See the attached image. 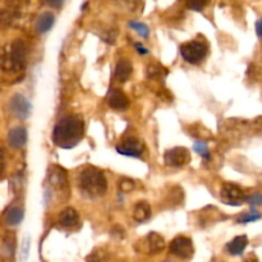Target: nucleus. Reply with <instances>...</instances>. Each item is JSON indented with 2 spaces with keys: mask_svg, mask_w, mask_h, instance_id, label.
<instances>
[{
  "mask_svg": "<svg viewBox=\"0 0 262 262\" xmlns=\"http://www.w3.org/2000/svg\"><path fill=\"white\" fill-rule=\"evenodd\" d=\"M84 136V122L81 115L72 114L61 118L53 129V142L58 147L71 150Z\"/></svg>",
  "mask_w": 262,
  "mask_h": 262,
  "instance_id": "f257e3e1",
  "label": "nucleus"
},
{
  "mask_svg": "<svg viewBox=\"0 0 262 262\" xmlns=\"http://www.w3.org/2000/svg\"><path fill=\"white\" fill-rule=\"evenodd\" d=\"M77 184L84 197L99 199L107 189V181L104 171L95 166H87L77 177Z\"/></svg>",
  "mask_w": 262,
  "mask_h": 262,
  "instance_id": "f03ea898",
  "label": "nucleus"
},
{
  "mask_svg": "<svg viewBox=\"0 0 262 262\" xmlns=\"http://www.w3.org/2000/svg\"><path fill=\"white\" fill-rule=\"evenodd\" d=\"M27 59V45L25 41L17 38L3 51L2 67L5 72H19L25 68Z\"/></svg>",
  "mask_w": 262,
  "mask_h": 262,
  "instance_id": "7ed1b4c3",
  "label": "nucleus"
},
{
  "mask_svg": "<svg viewBox=\"0 0 262 262\" xmlns=\"http://www.w3.org/2000/svg\"><path fill=\"white\" fill-rule=\"evenodd\" d=\"M209 53V46L200 40H192L181 46V55L189 64H200Z\"/></svg>",
  "mask_w": 262,
  "mask_h": 262,
  "instance_id": "20e7f679",
  "label": "nucleus"
},
{
  "mask_svg": "<svg viewBox=\"0 0 262 262\" xmlns=\"http://www.w3.org/2000/svg\"><path fill=\"white\" fill-rule=\"evenodd\" d=\"M220 197H222V201L229 206H241L245 202H247V196L243 192V189L233 183L223 184Z\"/></svg>",
  "mask_w": 262,
  "mask_h": 262,
  "instance_id": "39448f33",
  "label": "nucleus"
},
{
  "mask_svg": "<svg viewBox=\"0 0 262 262\" xmlns=\"http://www.w3.org/2000/svg\"><path fill=\"white\" fill-rule=\"evenodd\" d=\"M170 250L171 255L176 257L181 258V260H191L194 255V247L192 241L188 237H177L170 242Z\"/></svg>",
  "mask_w": 262,
  "mask_h": 262,
  "instance_id": "423d86ee",
  "label": "nucleus"
},
{
  "mask_svg": "<svg viewBox=\"0 0 262 262\" xmlns=\"http://www.w3.org/2000/svg\"><path fill=\"white\" fill-rule=\"evenodd\" d=\"M164 161L168 166L171 168H182L189 164L191 161V152L186 147H174L170 148L164 155Z\"/></svg>",
  "mask_w": 262,
  "mask_h": 262,
  "instance_id": "0eeeda50",
  "label": "nucleus"
},
{
  "mask_svg": "<svg viewBox=\"0 0 262 262\" xmlns=\"http://www.w3.org/2000/svg\"><path fill=\"white\" fill-rule=\"evenodd\" d=\"M143 150H145L143 143L132 136L122 140V142L117 146L118 152L123 156H128V158H141Z\"/></svg>",
  "mask_w": 262,
  "mask_h": 262,
  "instance_id": "6e6552de",
  "label": "nucleus"
},
{
  "mask_svg": "<svg viewBox=\"0 0 262 262\" xmlns=\"http://www.w3.org/2000/svg\"><path fill=\"white\" fill-rule=\"evenodd\" d=\"M28 0H9L3 9V22L13 23L25 14Z\"/></svg>",
  "mask_w": 262,
  "mask_h": 262,
  "instance_id": "1a4fd4ad",
  "label": "nucleus"
},
{
  "mask_svg": "<svg viewBox=\"0 0 262 262\" xmlns=\"http://www.w3.org/2000/svg\"><path fill=\"white\" fill-rule=\"evenodd\" d=\"M9 110L18 119H26L31 113V104L27 97L20 94H15L9 100Z\"/></svg>",
  "mask_w": 262,
  "mask_h": 262,
  "instance_id": "9d476101",
  "label": "nucleus"
},
{
  "mask_svg": "<svg viewBox=\"0 0 262 262\" xmlns=\"http://www.w3.org/2000/svg\"><path fill=\"white\" fill-rule=\"evenodd\" d=\"M59 225L64 229H77L79 227V215L73 207H67L59 215Z\"/></svg>",
  "mask_w": 262,
  "mask_h": 262,
  "instance_id": "9b49d317",
  "label": "nucleus"
},
{
  "mask_svg": "<svg viewBox=\"0 0 262 262\" xmlns=\"http://www.w3.org/2000/svg\"><path fill=\"white\" fill-rule=\"evenodd\" d=\"M8 145L10 146L14 150H19L27 142V130L25 127H18L12 128V129L8 132Z\"/></svg>",
  "mask_w": 262,
  "mask_h": 262,
  "instance_id": "f8f14e48",
  "label": "nucleus"
},
{
  "mask_svg": "<svg viewBox=\"0 0 262 262\" xmlns=\"http://www.w3.org/2000/svg\"><path fill=\"white\" fill-rule=\"evenodd\" d=\"M107 104L112 109L125 110L129 106V99L122 90L114 89L107 95Z\"/></svg>",
  "mask_w": 262,
  "mask_h": 262,
  "instance_id": "ddd939ff",
  "label": "nucleus"
},
{
  "mask_svg": "<svg viewBox=\"0 0 262 262\" xmlns=\"http://www.w3.org/2000/svg\"><path fill=\"white\" fill-rule=\"evenodd\" d=\"M49 182H50L51 187L54 188L63 189L68 184V179H67V171L61 169L60 166H53L49 173Z\"/></svg>",
  "mask_w": 262,
  "mask_h": 262,
  "instance_id": "4468645a",
  "label": "nucleus"
},
{
  "mask_svg": "<svg viewBox=\"0 0 262 262\" xmlns=\"http://www.w3.org/2000/svg\"><path fill=\"white\" fill-rule=\"evenodd\" d=\"M23 216H25V211L19 206L8 207L4 211V215H3L5 224L10 225V227H15V225L19 224L23 220Z\"/></svg>",
  "mask_w": 262,
  "mask_h": 262,
  "instance_id": "2eb2a0df",
  "label": "nucleus"
},
{
  "mask_svg": "<svg viewBox=\"0 0 262 262\" xmlns=\"http://www.w3.org/2000/svg\"><path fill=\"white\" fill-rule=\"evenodd\" d=\"M146 246H147V252L151 255L160 253L165 248V241L158 233H150L146 238Z\"/></svg>",
  "mask_w": 262,
  "mask_h": 262,
  "instance_id": "dca6fc26",
  "label": "nucleus"
},
{
  "mask_svg": "<svg viewBox=\"0 0 262 262\" xmlns=\"http://www.w3.org/2000/svg\"><path fill=\"white\" fill-rule=\"evenodd\" d=\"M132 63L129 60H127V59H120L118 61L117 67H115L114 76L119 82H127L129 79V77L132 76Z\"/></svg>",
  "mask_w": 262,
  "mask_h": 262,
  "instance_id": "f3484780",
  "label": "nucleus"
},
{
  "mask_svg": "<svg viewBox=\"0 0 262 262\" xmlns=\"http://www.w3.org/2000/svg\"><path fill=\"white\" fill-rule=\"evenodd\" d=\"M248 246L247 235H238L227 245V251L232 256H241Z\"/></svg>",
  "mask_w": 262,
  "mask_h": 262,
  "instance_id": "a211bd4d",
  "label": "nucleus"
},
{
  "mask_svg": "<svg viewBox=\"0 0 262 262\" xmlns=\"http://www.w3.org/2000/svg\"><path fill=\"white\" fill-rule=\"evenodd\" d=\"M151 206L146 201H140L133 209V219L138 223H143L150 219Z\"/></svg>",
  "mask_w": 262,
  "mask_h": 262,
  "instance_id": "6ab92c4d",
  "label": "nucleus"
},
{
  "mask_svg": "<svg viewBox=\"0 0 262 262\" xmlns=\"http://www.w3.org/2000/svg\"><path fill=\"white\" fill-rule=\"evenodd\" d=\"M55 22V15L50 12H45L38 17L37 22H36V30L38 33H46L48 31L51 30Z\"/></svg>",
  "mask_w": 262,
  "mask_h": 262,
  "instance_id": "aec40b11",
  "label": "nucleus"
},
{
  "mask_svg": "<svg viewBox=\"0 0 262 262\" xmlns=\"http://www.w3.org/2000/svg\"><path fill=\"white\" fill-rule=\"evenodd\" d=\"M3 256L7 258H12L15 252V237L13 233H7L3 238V246H2Z\"/></svg>",
  "mask_w": 262,
  "mask_h": 262,
  "instance_id": "412c9836",
  "label": "nucleus"
},
{
  "mask_svg": "<svg viewBox=\"0 0 262 262\" xmlns=\"http://www.w3.org/2000/svg\"><path fill=\"white\" fill-rule=\"evenodd\" d=\"M129 27L133 28V30H135L142 38H147L148 36H150V28H148L145 23L137 22V20H130Z\"/></svg>",
  "mask_w": 262,
  "mask_h": 262,
  "instance_id": "4be33fe9",
  "label": "nucleus"
},
{
  "mask_svg": "<svg viewBox=\"0 0 262 262\" xmlns=\"http://www.w3.org/2000/svg\"><path fill=\"white\" fill-rule=\"evenodd\" d=\"M193 150L199 154L200 156L205 159V160H209L210 159V150H209V146L205 141H196L193 145Z\"/></svg>",
  "mask_w": 262,
  "mask_h": 262,
  "instance_id": "5701e85b",
  "label": "nucleus"
},
{
  "mask_svg": "<svg viewBox=\"0 0 262 262\" xmlns=\"http://www.w3.org/2000/svg\"><path fill=\"white\" fill-rule=\"evenodd\" d=\"M209 4L210 0H186L187 8L194 12H202Z\"/></svg>",
  "mask_w": 262,
  "mask_h": 262,
  "instance_id": "b1692460",
  "label": "nucleus"
},
{
  "mask_svg": "<svg viewBox=\"0 0 262 262\" xmlns=\"http://www.w3.org/2000/svg\"><path fill=\"white\" fill-rule=\"evenodd\" d=\"M261 219V215L256 211H251V212H245V214L241 215L237 219V222L239 224H248V223L252 222H257V220Z\"/></svg>",
  "mask_w": 262,
  "mask_h": 262,
  "instance_id": "393cba45",
  "label": "nucleus"
},
{
  "mask_svg": "<svg viewBox=\"0 0 262 262\" xmlns=\"http://www.w3.org/2000/svg\"><path fill=\"white\" fill-rule=\"evenodd\" d=\"M247 202L251 206H261L262 193H252L251 196H247Z\"/></svg>",
  "mask_w": 262,
  "mask_h": 262,
  "instance_id": "a878e982",
  "label": "nucleus"
},
{
  "mask_svg": "<svg viewBox=\"0 0 262 262\" xmlns=\"http://www.w3.org/2000/svg\"><path fill=\"white\" fill-rule=\"evenodd\" d=\"M119 187L120 191L130 192L133 189V187H135V183H133L132 181H129V179H123V181H120Z\"/></svg>",
  "mask_w": 262,
  "mask_h": 262,
  "instance_id": "bb28decb",
  "label": "nucleus"
},
{
  "mask_svg": "<svg viewBox=\"0 0 262 262\" xmlns=\"http://www.w3.org/2000/svg\"><path fill=\"white\" fill-rule=\"evenodd\" d=\"M45 3L54 9H59V8L63 7L64 0H45Z\"/></svg>",
  "mask_w": 262,
  "mask_h": 262,
  "instance_id": "cd10ccee",
  "label": "nucleus"
},
{
  "mask_svg": "<svg viewBox=\"0 0 262 262\" xmlns=\"http://www.w3.org/2000/svg\"><path fill=\"white\" fill-rule=\"evenodd\" d=\"M135 48L137 49V51L141 54V55H147V54H148L147 49H146L143 45H141V43L136 42V43H135Z\"/></svg>",
  "mask_w": 262,
  "mask_h": 262,
  "instance_id": "c85d7f7f",
  "label": "nucleus"
},
{
  "mask_svg": "<svg viewBox=\"0 0 262 262\" xmlns=\"http://www.w3.org/2000/svg\"><path fill=\"white\" fill-rule=\"evenodd\" d=\"M256 33L260 38H262V18L256 22Z\"/></svg>",
  "mask_w": 262,
  "mask_h": 262,
  "instance_id": "c756f323",
  "label": "nucleus"
},
{
  "mask_svg": "<svg viewBox=\"0 0 262 262\" xmlns=\"http://www.w3.org/2000/svg\"><path fill=\"white\" fill-rule=\"evenodd\" d=\"M245 262H257V260H256V258H248V260Z\"/></svg>",
  "mask_w": 262,
  "mask_h": 262,
  "instance_id": "7c9ffc66",
  "label": "nucleus"
}]
</instances>
